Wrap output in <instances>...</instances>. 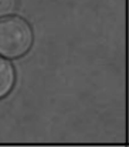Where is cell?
Instances as JSON below:
<instances>
[{
	"label": "cell",
	"instance_id": "cell-1",
	"mask_svg": "<svg viewBox=\"0 0 129 147\" xmlns=\"http://www.w3.org/2000/svg\"><path fill=\"white\" fill-rule=\"evenodd\" d=\"M33 45V30L30 24L19 16L0 17V56L19 59Z\"/></svg>",
	"mask_w": 129,
	"mask_h": 147
},
{
	"label": "cell",
	"instance_id": "cell-2",
	"mask_svg": "<svg viewBox=\"0 0 129 147\" xmlns=\"http://www.w3.org/2000/svg\"><path fill=\"white\" fill-rule=\"evenodd\" d=\"M16 82V73L13 64L9 61V59L0 56V98L6 97Z\"/></svg>",
	"mask_w": 129,
	"mask_h": 147
},
{
	"label": "cell",
	"instance_id": "cell-3",
	"mask_svg": "<svg viewBox=\"0 0 129 147\" xmlns=\"http://www.w3.org/2000/svg\"><path fill=\"white\" fill-rule=\"evenodd\" d=\"M19 0H0V17L13 14L17 9Z\"/></svg>",
	"mask_w": 129,
	"mask_h": 147
}]
</instances>
